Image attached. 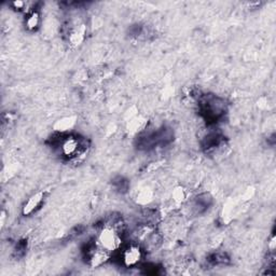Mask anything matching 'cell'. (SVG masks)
I'll use <instances>...</instances> for the list:
<instances>
[{
  "label": "cell",
  "instance_id": "1",
  "mask_svg": "<svg viewBox=\"0 0 276 276\" xmlns=\"http://www.w3.org/2000/svg\"><path fill=\"white\" fill-rule=\"evenodd\" d=\"M122 238L114 226L107 225L103 228L97 237V245L108 253L118 250L121 247Z\"/></svg>",
  "mask_w": 276,
  "mask_h": 276
},
{
  "label": "cell",
  "instance_id": "2",
  "mask_svg": "<svg viewBox=\"0 0 276 276\" xmlns=\"http://www.w3.org/2000/svg\"><path fill=\"white\" fill-rule=\"evenodd\" d=\"M45 199H46L45 191H38L34 193L33 195H30L23 206L22 213L24 216H30V215H33L35 212L38 211L42 203H44Z\"/></svg>",
  "mask_w": 276,
  "mask_h": 276
},
{
  "label": "cell",
  "instance_id": "3",
  "mask_svg": "<svg viewBox=\"0 0 276 276\" xmlns=\"http://www.w3.org/2000/svg\"><path fill=\"white\" fill-rule=\"evenodd\" d=\"M142 250L138 246H135V245H131L128 246L122 254V261H123L124 266L131 268L137 266L138 263L142 260Z\"/></svg>",
  "mask_w": 276,
  "mask_h": 276
},
{
  "label": "cell",
  "instance_id": "4",
  "mask_svg": "<svg viewBox=\"0 0 276 276\" xmlns=\"http://www.w3.org/2000/svg\"><path fill=\"white\" fill-rule=\"evenodd\" d=\"M85 35H87V26L83 23L77 24L73 26L68 34V41L72 46H80L85 39Z\"/></svg>",
  "mask_w": 276,
  "mask_h": 276
},
{
  "label": "cell",
  "instance_id": "5",
  "mask_svg": "<svg viewBox=\"0 0 276 276\" xmlns=\"http://www.w3.org/2000/svg\"><path fill=\"white\" fill-rule=\"evenodd\" d=\"M81 150L80 143L75 137L67 138L62 145V152L67 158H76Z\"/></svg>",
  "mask_w": 276,
  "mask_h": 276
},
{
  "label": "cell",
  "instance_id": "6",
  "mask_svg": "<svg viewBox=\"0 0 276 276\" xmlns=\"http://www.w3.org/2000/svg\"><path fill=\"white\" fill-rule=\"evenodd\" d=\"M109 257H110V253H108V251L103 249L97 245V247L91 251L89 257V262L91 267H100L109 259Z\"/></svg>",
  "mask_w": 276,
  "mask_h": 276
},
{
  "label": "cell",
  "instance_id": "7",
  "mask_svg": "<svg viewBox=\"0 0 276 276\" xmlns=\"http://www.w3.org/2000/svg\"><path fill=\"white\" fill-rule=\"evenodd\" d=\"M40 25V15L37 11H32L27 15V18L25 21V26L30 32H34V30L38 29Z\"/></svg>",
  "mask_w": 276,
  "mask_h": 276
},
{
  "label": "cell",
  "instance_id": "8",
  "mask_svg": "<svg viewBox=\"0 0 276 276\" xmlns=\"http://www.w3.org/2000/svg\"><path fill=\"white\" fill-rule=\"evenodd\" d=\"M211 203H212V198L210 196V194H206V193L201 194L200 196L196 198L194 207L198 210V213H203L207 210Z\"/></svg>",
  "mask_w": 276,
  "mask_h": 276
},
{
  "label": "cell",
  "instance_id": "9",
  "mask_svg": "<svg viewBox=\"0 0 276 276\" xmlns=\"http://www.w3.org/2000/svg\"><path fill=\"white\" fill-rule=\"evenodd\" d=\"M73 123H75V121H73L72 118H66L57 121L56 124H55V128H56V131H60V132L67 131L73 125Z\"/></svg>",
  "mask_w": 276,
  "mask_h": 276
},
{
  "label": "cell",
  "instance_id": "10",
  "mask_svg": "<svg viewBox=\"0 0 276 276\" xmlns=\"http://www.w3.org/2000/svg\"><path fill=\"white\" fill-rule=\"evenodd\" d=\"M173 196H174L175 201L181 202V201H183V199H185V193H183L182 189H177V190H175Z\"/></svg>",
  "mask_w": 276,
  "mask_h": 276
},
{
  "label": "cell",
  "instance_id": "11",
  "mask_svg": "<svg viewBox=\"0 0 276 276\" xmlns=\"http://www.w3.org/2000/svg\"><path fill=\"white\" fill-rule=\"evenodd\" d=\"M11 5L13 7V9L24 10L27 4H26V2H24V1H14V2L11 3Z\"/></svg>",
  "mask_w": 276,
  "mask_h": 276
}]
</instances>
